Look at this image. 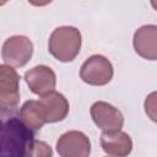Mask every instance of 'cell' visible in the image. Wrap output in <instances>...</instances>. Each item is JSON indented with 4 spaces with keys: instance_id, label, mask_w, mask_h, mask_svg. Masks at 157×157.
Instances as JSON below:
<instances>
[{
    "instance_id": "3",
    "label": "cell",
    "mask_w": 157,
    "mask_h": 157,
    "mask_svg": "<svg viewBox=\"0 0 157 157\" xmlns=\"http://www.w3.org/2000/svg\"><path fill=\"white\" fill-rule=\"evenodd\" d=\"M31 108L36 119L42 126L47 123L61 121L69 113V102L64 94L53 91L48 94L42 96L39 99H29Z\"/></svg>"
},
{
    "instance_id": "4",
    "label": "cell",
    "mask_w": 157,
    "mask_h": 157,
    "mask_svg": "<svg viewBox=\"0 0 157 157\" xmlns=\"http://www.w3.org/2000/svg\"><path fill=\"white\" fill-rule=\"evenodd\" d=\"M20 103V75L16 69L0 64V114H15Z\"/></svg>"
},
{
    "instance_id": "9",
    "label": "cell",
    "mask_w": 157,
    "mask_h": 157,
    "mask_svg": "<svg viewBox=\"0 0 157 157\" xmlns=\"http://www.w3.org/2000/svg\"><path fill=\"white\" fill-rule=\"evenodd\" d=\"M23 78L29 90L39 97L55 91L56 76L55 72L47 65H37L27 70Z\"/></svg>"
},
{
    "instance_id": "8",
    "label": "cell",
    "mask_w": 157,
    "mask_h": 157,
    "mask_svg": "<svg viewBox=\"0 0 157 157\" xmlns=\"http://www.w3.org/2000/svg\"><path fill=\"white\" fill-rule=\"evenodd\" d=\"M91 117L102 131H118L124 125L121 112L110 103L98 101L91 105Z\"/></svg>"
},
{
    "instance_id": "6",
    "label": "cell",
    "mask_w": 157,
    "mask_h": 157,
    "mask_svg": "<svg viewBox=\"0 0 157 157\" xmlns=\"http://www.w3.org/2000/svg\"><path fill=\"white\" fill-rule=\"evenodd\" d=\"M33 43L26 36H12L7 38L1 48V58L6 65L12 67L25 66L32 58Z\"/></svg>"
},
{
    "instance_id": "10",
    "label": "cell",
    "mask_w": 157,
    "mask_h": 157,
    "mask_svg": "<svg viewBox=\"0 0 157 157\" xmlns=\"http://www.w3.org/2000/svg\"><path fill=\"white\" fill-rule=\"evenodd\" d=\"M132 44L135 52L144 59L156 60L157 58V26L145 25L134 33Z\"/></svg>"
},
{
    "instance_id": "7",
    "label": "cell",
    "mask_w": 157,
    "mask_h": 157,
    "mask_svg": "<svg viewBox=\"0 0 157 157\" xmlns=\"http://www.w3.org/2000/svg\"><path fill=\"white\" fill-rule=\"evenodd\" d=\"M56 151L60 157H90L91 141L82 131L71 130L58 139Z\"/></svg>"
},
{
    "instance_id": "2",
    "label": "cell",
    "mask_w": 157,
    "mask_h": 157,
    "mask_svg": "<svg viewBox=\"0 0 157 157\" xmlns=\"http://www.w3.org/2000/svg\"><path fill=\"white\" fill-rule=\"evenodd\" d=\"M82 44L81 32L74 26H60L49 36L48 50L61 63L72 61L80 53Z\"/></svg>"
},
{
    "instance_id": "5",
    "label": "cell",
    "mask_w": 157,
    "mask_h": 157,
    "mask_svg": "<svg viewBox=\"0 0 157 157\" xmlns=\"http://www.w3.org/2000/svg\"><path fill=\"white\" fill-rule=\"evenodd\" d=\"M112 63L103 55L94 54L85 60L80 69V77L91 86H104L113 78Z\"/></svg>"
},
{
    "instance_id": "11",
    "label": "cell",
    "mask_w": 157,
    "mask_h": 157,
    "mask_svg": "<svg viewBox=\"0 0 157 157\" xmlns=\"http://www.w3.org/2000/svg\"><path fill=\"white\" fill-rule=\"evenodd\" d=\"M101 146L103 151L112 157H128L132 150L131 137L121 131H103L101 135Z\"/></svg>"
},
{
    "instance_id": "1",
    "label": "cell",
    "mask_w": 157,
    "mask_h": 157,
    "mask_svg": "<svg viewBox=\"0 0 157 157\" xmlns=\"http://www.w3.org/2000/svg\"><path fill=\"white\" fill-rule=\"evenodd\" d=\"M34 132L16 114H0V157H23Z\"/></svg>"
},
{
    "instance_id": "13",
    "label": "cell",
    "mask_w": 157,
    "mask_h": 157,
    "mask_svg": "<svg viewBox=\"0 0 157 157\" xmlns=\"http://www.w3.org/2000/svg\"><path fill=\"white\" fill-rule=\"evenodd\" d=\"M155 97H156V93L153 92V93L150 94V102H151V104H148L147 102H145V110H146V113L150 115V118H151L153 121L156 120V114H155L156 99H155Z\"/></svg>"
},
{
    "instance_id": "12",
    "label": "cell",
    "mask_w": 157,
    "mask_h": 157,
    "mask_svg": "<svg viewBox=\"0 0 157 157\" xmlns=\"http://www.w3.org/2000/svg\"><path fill=\"white\" fill-rule=\"evenodd\" d=\"M23 157H53V150L47 142L34 139L28 145Z\"/></svg>"
}]
</instances>
